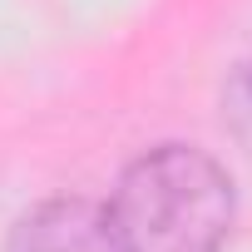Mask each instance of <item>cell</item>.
I'll use <instances>...</instances> for the list:
<instances>
[{
    "label": "cell",
    "instance_id": "6da1fadb",
    "mask_svg": "<svg viewBox=\"0 0 252 252\" xmlns=\"http://www.w3.org/2000/svg\"><path fill=\"white\" fill-rule=\"evenodd\" d=\"M104 218L119 252H222L237 183L198 144H154L124 163Z\"/></svg>",
    "mask_w": 252,
    "mask_h": 252
},
{
    "label": "cell",
    "instance_id": "3957f363",
    "mask_svg": "<svg viewBox=\"0 0 252 252\" xmlns=\"http://www.w3.org/2000/svg\"><path fill=\"white\" fill-rule=\"evenodd\" d=\"M232 94H237V109H232V114H237V129H242V139H247V149H252V64L237 74V89H232Z\"/></svg>",
    "mask_w": 252,
    "mask_h": 252
},
{
    "label": "cell",
    "instance_id": "7a4b0ae2",
    "mask_svg": "<svg viewBox=\"0 0 252 252\" xmlns=\"http://www.w3.org/2000/svg\"><path fill=\"white\" fill-rule=\"evenodd\" d=\"M10 252H119L104 203L89 198H45L10 227Z\"/></svg>",
    "mask_w": 252,
    "mask_h": 252
}]
</instances>
